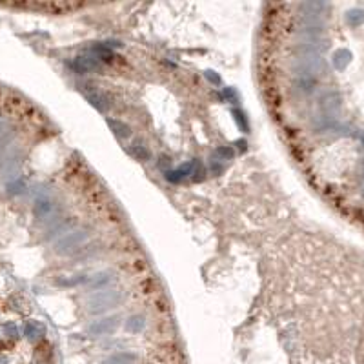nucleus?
<instances>
[{
    "instance_id": "obj_1",
    "label": "nucleus",
    "mask_w": 364,
    "mask_h": 364,
    "mask_svg": "<svg viewBox=\"0 0 364 364\" xmlns=\"http://www.w3.org/2000/svg\"><path fill=\"white\" fill-rule=\"evenodd\" d=\"M293 70L297 71L299 77L317 78L328 73V64H326V60L320 57V55H315V53H302L300 57L295 58Z\"/></svg>"
},
{
    "instance_id": "obj_2",
    "label": "nucleus",
    "mask_w": 364,
    "mask_h": 364,
    "mask_svg": "<svg viewBox=\"0 0 364 364\" xmlns=\"http://www.w3.org/2000/svg\"><path fill=\"white\" fill-rule=\"evenodd\" d=\"M122 302V293L117 290H102L98 293H93L86 300V306L90 313H104L113 310Z\"/></svg>"
},
{
    "instance_id": "obj_3",
    "label": "nucleus",
    "mask_w": 364,
    "mask_h": 364,
    "mask_svg": "<svg viewBox=\"0 0 364 364\" xmlns=\"http://www.w3.org/2000/svg\"><path fill=\"white\" fill-rule=\"evenodd\" d=\"M88 239H90V233L86 230H73L66 233L62 239H58L55 244V251L58 255H71L82 248Z\"/></svg>"
},
{
    "instance_id": "obj_4",
    "label": "nucleus",
    "mask_w": 364,
    "mask_h": 364,
    "mask_svg": "<svg viewBox=\"0 0 364 364\" xmlns=\"http://www.w3.org/2000/svg\"><path fill=\"white\" fill-rule=\"evenodd\" d=\"M119 317H104V319L93 320L88 326V333L91 337H102V335H109L119 328Z\"/></svg>"
},
{
    "instance_id": "obj_5",
    "label": "nucleus",
    "mask_w": 364,
    "mask_h": 364,
    "mask_svg": "<svg viewBox=\"0 0 364 364\" xmlns=\"http://www.w3.org/2000/svg\"><path fill=\"white\" fill-rule=\"evenodd\" d=\"M35 215L40 220H55L58 215V206L53 202L51 198L40 197L35 202Z\"/></svg>"
},
{
    "instance_id": "obj_6",
    "label": "nucleus",
    "mask_w": 364,
    "mask_h": 364,
    "mask_svg": "<svg viewBox=\"0 0 364 364\" xmlns=\"http://www.w3.org/2000/svg\"><path fill=\"white\" fill-rule=\"evenodd\" d=\"M195 162L197 160H188V162H184V164H180V166H177L175 170H166L164 171V175H166V180H170L171 184H180L184 179H188V177H192L193 173V168H195Z\"/></svg>"
},
{
    "instance_id": "obj_7",
    "label": "nucleus",
    "mask_w": 364,
    "mask_h": 364,
    "mask_svg": "<svg viewBox=\"0 0 364 364\" xmlns=\"http://www.w3.org/2000/svg\"><path fill=\"white\" fill-rule=\"evenodd\" d=\"M71 68L77 71V73H93V71L100 70L102 66H100V60L97 57L82 55V57H77L71 62Z\"/></svg>"
},
{
    "instance_id": "obj_8",
    "label": "nucleus",
    "mask_w": 364,
    "mask_h": 364,
    "mask_svg": "<svg viewBox=\"0 0 364 364\" xmlns=\"http://www.w3.org/2000/svg\"><path fill=\"white\" fill-rule=\"evenodd\" d=\"M320 108L324 111V115L333 117V113L340 108V97H339V93H335V91L326 93V95L322 97V100H320Z\"/></svg>"
},
{
    "instance_id": "obj_9",
    "label": "nucleus",
    "mask_w": 364,
    "mask_h": 364,
    "mask_svg": "<svg viewBox=\"0 0 364 364\" xmlns=\"http://www.w3.org/2000/svg\"><path fill=\"white\" fill-rule=\"evenodd\" d=\"M137 361H139V357L133 351H119V353H113L108 359H104L102 364H135Z\"/></svg>"
},
{
    "instance_id": "obj_10",
    "label": "nucleus",
    "mask_w": 364,
    "mask_h": 364,
    "mask_svg": "<svg viewBox=\"0 0 364 364\" xmlns=\"http://www.w3.org/2000/svg\"><path fill=\"white\" fill-rule=\"evenodd\" d=\"M108 126L117 139H128V137H131V128H129L126 122L117 121V119H108Z\"/></svg>"
},
{
    "instance_id": "obj_11",
    "label": "nucleus",
    "mask_w": 364,
    "mask_h": 364,
    "mask_svg": "<svg viewBox=\"0 0 364 364\" xmlns=\"http://www.w3.org/2000/svg\"><path fill=\"white\" fill-rule=\"evenodd\" d=\"M332 62H333V68H335V70H339V71L346 70L348 64L351 62V53L348 51V49H344V48H340V49H337V51L333 53Z\"/></svg>"
},
{
    "instance_id": "obj_12",
    "label": "nucleus",
    "mask_w": 364,
    "mask_h": 364,
    "mask_svg": "<svg viewBox=\"0 0 364 364\" xmlns=\"http://www.w3.org/2000/svg\"><path fill=\"white\" fill-rule=\"evenodd\" d=\"M109 282H111V273L102 271V273H97L95 277H91L90 281H88V288L90 290H97V291H102Z\"/></svg>"
},
{
    "instance_id": "obj_13",
    "label": "nucleus",
    "mask_w": 364,
    "mask_h": 364,
    "mask_svg": "<svg viewBox=\"0 0 364 364\" xmlns=\"http://www.w3.org/2000/svg\"><path fill=\"white\" fill-rule=\"evenodd\" d=\"M315 86H317V78L312 77H299L295 80V90L302 93V95H310L315 91Z\"/></svg>"
},
{
    "instance_id": "obj_14",
    "label": "nucleus",
    "mask_w": 364,
    "mask_h": 364,
    "mask_svg": "<svg viewBox=\"0 0 364 364\" xmlns=\"http://www.w3.org/2000/svg\"><path fill=\"white\" fill-rule=\"evenodd\" d=\"M128 153L131 155V157H135L137 160H149L151 159L149 149H147V147L144 146V142H141V141L133 142V144L128 147Z\"/></svg>"
},
{
    "instance_id": "obj_15",
    "label": "nucleus",
    "mask_w": 364,
    "mask_h": 364,
    "mask_svg": "<svg viewBox=\"0 0 364 364\" xmlns=\"http://www.w3.org/2000/svg\"><path fill=\"white\" fill-rule=\"evenodd\" d=\"M86 98H88V102H90L97 111H100V113H104V111L109 108L108 98H106L102 93H88Z\"/></svg>"
},
{
    "instance_id": "obj_16",
    "label": "nucleus",
    "mask_w": 364,
    "mask_h": 364,
    "mask_svg": "<svg viewBox=\"0 0 364 364\" xmlns=\"http://www.w3.org/2000/svg\"><path fill=\"white\" fill-rule=\"evenodd\" d=\"M146 326V319L142 315H131L128 320H126V330L129 333H141Z\"/></svg>"
},
{
    "instance_id": "obj_17",
    "label": "nucleus",
    "mask_w": 364,
    "mask_h": 364,
    "mask_svg": "<svg viewBox=\"0 0 364 364\" xmlns=\"http://www.w3.org/2000/svg\"><path fill=\"white\" fill-rule=\"evenodd\" d=\"M91 51L95 53L97 58L98 60H111L113 58V49H111V46L108 44H102V42H98V44H95L93 48H91Z\"/></svg>"
},
{
    "instance_id": "obj_18",
    "label": "nucleus",
    "mask_w": 364,
    "mask_h": 364,
    "mask_svg": "<svg viewBox=\"0 0 364 364\" xmlns=\"http://www.w3.org/2000/svg\"><path fill=\"white\" fill-rule=\"evenodd\" d=\"M346 22L350 24L351 27H359L361 24H364V11L359 9V7H353L346 13Z\"/></svg>"
},
{
    "instance_id": "obj_19",
    "label": "nucleus",
    "mask_w": 364,
    "mask_h": 364,
    "mask_svg": "<svg viewBox=\"0 0 364 364\" xmlns=\"http://www.w3.org/2000/svg\"><path fill=\"white\" fill-rule=\"evenodd\" d=\"M231 115H233V119H235L239 129L246 133V131L249 129V124H248V119H246V113H244V111H241V109H233V111H231Z\"/></svg>"
},
{
    "instance_id": "obj_20",
    "label": "nucleus",
    "mask_w": 364,
    "mask_h": 364,
    "mask_svg": "<svg viewBox=\"0 0 364 364\" xmlns=\"http://www.w3.org/2000/svg\"><path fill=\"white\" fill-rule=\"evenodd\" d=\"M235 157V149L231 146H218L215 149V159L218 160H231Z\"/></svg>"
},
{
    "instance_id": "obj_21",
    "label": "nucleus",
    "mask_w": 364,
    "mask_h": 364,
    "mask_svg": "<svg viewBox=\"0 0 364 364\" xmlns=\"http://www.w3.org/2000/svg\"><path fill=\"white\" fill-rule=\"evenodd\" d=\"M40 332H42V328H40L37 322H27V324L24 326V335H26L27 339H37L40 335Z\"/></svg>"
},
{
    "instance_id": "obj_22",
    "label": "nucleus",
    "mask_w": 364,
    "mask_h": 364,
    "mask_svg": "<svg viewBox=\"0 0 364 364\" xmlns=\"http://www.w3.org/2000/svg\"><path fill=\"white\" fill-rule=\"evenodd\" d=\"M204 175H206L204 164H202L200 160H197V162H195V168H193V173H192V180L193 182H200V180H204Z\"/></svg>"
},
{
    "instance_id": "obj_23",
    "label": "nucleus",
    "mask_w": 364,
    "mask_h": 364,
    "mask_svg": "<svg viewBox=\"0 0 364 364\" xmlns=\"http://www.w3.org/2000/svg\"><path fill=\"white\" fill-rule=\"evenodd\" d=\"M224 170H226V166L222 164V160H218V159H211L210 162V171L215 175V177H218V175H222Z\"/></svg>"
},
{
    "instance_id": "obj_24",
    "label": "nucleus",
    "mask_w": 364,
    "mask_h": 364,
    "mask_svg": "<svg viewBox=\"0 0 364 364\" xmlns=\"http://www.w3.org/2000/svg\"><path fill=\"white\" fill-rule=\"evenodd\" d=\"M224 98L230 104H237L239 102V93L233 88H224Z\"/></svg>"
},
{
    "instance_id": "obj_25",
    "label": "nucleus",
    "mask_w": 364,
    "mask_h": 364,
    "mask_svg": "<svg viewBox=\"0 0 364 364\" xmlns=\"http://www.w3.org/2000/svg\"><path fill=\"white\" fill-rule=\"evenodd\" d=\"M204 75H206V78H208V80L213 84V86H220V84H222V78H220V75H218L217 71L208 70V71H204Z\"/></svg>"
},
{
    "instance_id": "obj_26",
    "label": "nucleus",
    "mask_w": 364,
    "mask_h": 364,
    "mask_svg": "<svg viewBox=\"0 0 364 364\" xmlns=\"http://www.w3.org/2000/svg\"><path fill=\"white\" fill-rule=\"evenodd\" d=\"M9 188V193H22V182H11V184L7 186Z\"/></svg>"
},
{
    "instance_id": "obj_27",
    "label": "nucleus",
    "mask_w": 364,
    "mask_h": 364,
    "mask_svg": "<svg viewBox=\"0 0 364 364\" xmlns=\"http://www.w3.org/2000/svg\"><path fill=\"white\" fill-rule=\"evenodd\" d=\"M235 146L239 147V151H246V149H248V142L244 141V139H239V141L235 142Z\"/></svg>"
},
{
    "instance_id": "obj_28",
    "label": "nucleus",
    "mask_w": 364,
    "mask_h": 364,
    "mask_svg": "<svg viewBox=\"0 0 364 364\" xmlns=\"http://www.w3.org/2000/svg\"><path fill=\"white\" fill-rule=\"evenodd\" d=\"M6 363H7L6 359H0V364H6Z\"/></svg>"
},
{
    "instance_id": "obj_29",
    "label": "nucleus",
    "mask_w": 364,
    "mask_h": 364,
    "mask_svg": "<svg viewBox=\"0 0 364 364\" xmlns=\"http://www.w3.org/2000/svg\"><path fill=\"white\" fill-rule=\"evenodd\" d=\"M363 195H364V188H363Z\"/></svg>"
}]
</instances>
